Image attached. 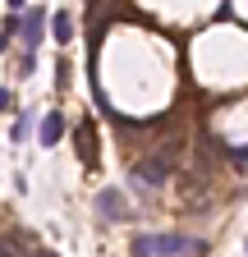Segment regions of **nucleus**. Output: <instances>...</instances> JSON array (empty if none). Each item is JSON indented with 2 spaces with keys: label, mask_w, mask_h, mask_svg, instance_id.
Masks as SVG:
<instances>
[{
  "label": "nucleus",
  "mask_w": 248,
  "mask_h": 257,
  "mask_svg": "<svg viewBox=\"0 0 248 257\" xmlns=\"http://www.w3.org/2000/svg\"><path fill=\"white\" fill-rule=\"evenodd\" d=\"M33 128H37V119H33V110H23V115L14 119V143H23L28 134H33Z\"/></svg>",
  "instance_id": "6e6552de"
},
{
  "label": "nucleus",
  "mask_w": 248,
  "mask_h": 257,
  "mask_svg": "<svg viewBox=\"0 0 248 257\" xmlns=\"http://www.w3.org/2000/svg\"><path fill=\"white\" fill-rule=\"evenodd\" d=\"M5 5H10V14H23V10H28V0H5Z\"/></svg>",
  "instance_id": "9d476101"
},
{
  "label": "nucleus",
  "mask_w": 248,
  "mask_h": 257,
  "mask_svg": "<svg viewBox=\"0 0 248 257\" xmlns=\"http://www.w3.org/2000/svg\"><path fill=\"white\" fill-rule=\"evenodd\" d=\"M147 243H152V257H193V252H207L202 239L175 234V230H166V234H147Z\"/></svg>",
  "instance_id": "f257e3e1"
},
{
  "label": "nucleus",
  "mask_w": 248,
  "mask_h": 257,
  "mask_svg": "<svg viewBox=\"0 0 248 257\" xmlns=\"http://www.w3.org/2000/svg\"><path fill=\"white\" fill-rule=\"evenodd\" d=\"M10 106V87H0V110H5Z\"/></svg>",
  "instance_id": "9b49d317"
},
{
  "label": "nucleus",
  "mask_w": 248,
  "mask_h": 257,
  "mask_svg": "<svg viewBox=\"0 0 248 257\" xmlns=\"http://www.w3.org/2000/svg\"><path fill=\"white\" fill-rule=\"evenodd\" d=\"M134 257H152V243H147V234H134Z\"/></svg>",
  "instance_id": "1a4fd4ad"
},
{
  "label": "nucleus",
  "mask_w": 248,
  "mask_h": 257,
  "mask_svg": "<svg viewBox=\"0 0 248 257\" xmlns=\"http://www.w3.org/2000/svg\"><path fill=\"white\" fill-rule=\"evenodd\" d=\"M19 42H23V51H37L46 42V10H23L19 14Z\"/></svg>",
  "instance_id": "f03ea898"
},
{
  "label": "nucleus",
  "mask_w": 248,
  "mask_h": 257,
  "mask_svg": "<svg viewBox=\"0 0 248 257\" xmlns=\"http://www.w3.org/2000/svg\"><path fill=\"white\" fill-rule=\"evenodd\" d=\"M51 32H55L60 46H69V42H74V14H69V10H55V14H51Z\"/></svg>",
  "instance_id": "423d86ee"
},
{
  "label": "nucleus",
  "mask_w": 248,
  "mask_h": 257,
  "mask_svg": "<svg viewBox=\"0 0 248 257\" xmlns=\"http://www.w3.org/2000/svg\"><path fill=\"white\" fill-rule=\"evenodd\" d=\"M92 207H97V216H101L106 225H115V220H129V202H124V193H119V188H101Z\"/></svg>",
  "instance_id": "7ed1b4c3"
},
{
  "label": "nucleus",
  "mask_w": 248,
  "mask_h": 257,
  "mask_svg": "<svg viewBox=\"0 0 248 257\" xmlns=\"http://www.w3.org/2000/svg\"><path fill=\"white\" fill-rule=\"evenodd\" d=\"M65 128H69L65 110H46V115L37 119V143H42V147H55L60 138H65Z\"/></svg>",
  "instance_id": "39448f33"
},
{
  "label": "nucleus",
  "mask_w": 248,
  "mask_h": 257,
  "mask_svg": "<svg viewBox=\"0 0 248 257\" xmlns=\"http://www.w3.org/2000/svg\"><path fill=\"white\" fill-rule=\"evenodd\" d=\"M166 175H170V156H152V161H138V166H134V179H138L143 188L166 184Z\"/></svg>",
  "instance_id": "20e7f679"
},
{
  "label": "nucleus",
  "mask_w": 248,
  "mask_h": 257,
  "mask_svg": "<svg viewBox=\"0 0 248 257\" xmlns=\"http://www.w3.org/2000/svg\"><path fill=\"white\" fill-rule=\"evenodd\" d=\"M14 37H19V14H5V23H0V55L10 51Z\"/></svg>",
  "instance_id": "0eeeda50"
},
{
  "label": "nucleus",
  "mask_w": 248,
  "mask_h": 257,
  "mask_svg": "<svg viewBox=\"0 0 248 257\" xmlns=\"http://www.w3.org/2000/svg\"><path fill=\"white\" fill-rule=\"evenodd\" d=\"M33 257H55V252H33Z\"/></svg>",
  "instance_id": "f8f14e48"
}]
</instances>
